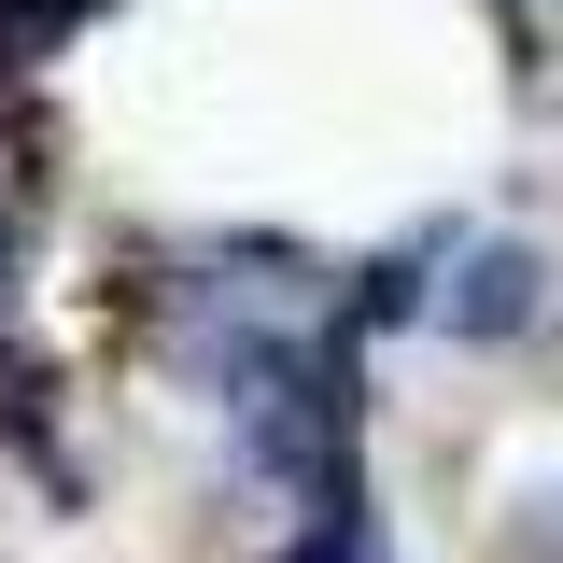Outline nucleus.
Here are the masks:
<instances>
[{"label": "nucleus", "instance_id": "nucleus-3", "mask_svg": "<svg viewBox=\"0 0 563 563\" xmlns=\"http://www.w3.org/2000/svg\"><path fill=\"white\" fill-rule=\"evenodd\" d=\"M507 563H563V479H521V493H507Z\"/></svg>", "mask_w": 563, "mask_h": 563}, {"label": "nucleus", "instance_id": "nucleus-2", "mask_svg": "<svg viewBox=\"0 0 563 563\" xmlns=\"http://www.w3.org/2000/svg\"><path fill=\"white\" fill-rule=\"evenodd\" d=\"M282 563H395V521H380V493L352 479V493H324V507H296V550Z\"/></svg>", "mask_w": 563, "mask_h": 563}, {"label": "nucleus", "instance_id": "nucleus-4", "mask_svg": "<svg viewBox=\"0 0 563 563\" xmlns=\"http://www.w3.org/2000/svg\"><path fill=\"white\" fill-rule=\"evenodd\" d=\"M507 14H521V29H550V14H563V0H507Z\"/></svg>", "mask_w": 563, "mask_h": 563}, {"label": "nucleus", "instance_id": "nucleus-1", "mask_svg": "<svg viewBox=\"0 0 563 563\" xmlns=\"http://www.w3.org/2000/svg\"><path fill=\"white\" fill-rule=\"evenodd\" d=\"M422 324L465 339V352H550L563 339V254H550V240H507V225H465Z\"/></svg>", "mask_w": 563, "mask_h": 563}]
</instances>
